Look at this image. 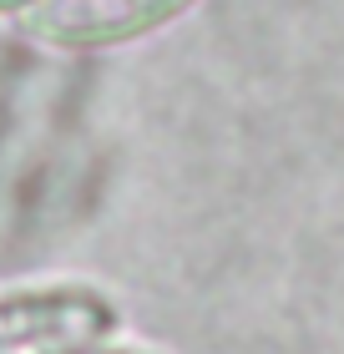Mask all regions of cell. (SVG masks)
Instances as JSON below:
<instances>
[{
	"mask_svg": "<svg viewBox=\"0 0 344 354\" xmlns=\"http://www.w3.org/2000/svg\"><path fill=\"white\" fill-rule=\"evenodd\" d=\"M122 334V309L91 283H26L0 294V354H81Z\"/></svg>",
	"mask_w": 344,
	"mask_h": 354,
	"instance_id": "cell-1",
	"label": "cell"
},
{
	"mask_svg": "<svg viewBox=\"0 0 344 354\" xmlns=\"http://www.w3.org/2000/svg\"><path fill=\"white\" fill-rule=\"evenodd\" d=\"M192 0H36L26 26L51 46H111L127 36H142Z\"/></svg>",
	"mask_w": 344,
	"mask_h": 354,
	"instance_id": "cell-2",
	"label": "cell"
},
{
	"mask_svg": "<svg viewBox=\"0 0 344 354\" xmlns=\"http://www.w3.org/2000/svg\"><path fill=\"white\" fill-rule=\"evenodd\" d=\"M81 354H157V349H142V344H127V339H107V344L81 349Z\"/></svg>",
	"mask_w": 344,
	"mask_h": 354,
	"instance_id": "cell-3",
	"label": "cell"
},
{
	"mask_svg": "<svg viewBox=\"0 0 344 354\" xmlns=\"http://www.w3.org/2000/svg\"><path fill=\"white\" fill-rule=\"evenodd\" d=\"M21 6H30V0H0V10H21Z\"/></svg>",
	"mask_w": 344,
	"mask_h": 354,
	"instance_id": "cell-4",
	"label": "cell"
}]
</instances>
